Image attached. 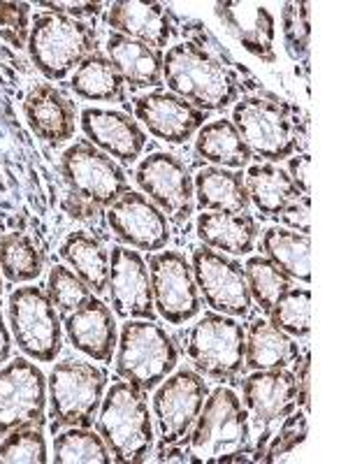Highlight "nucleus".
Here are the masks:
<instances>
[{
	"label": "nucleus",
	"instance_id": "nucleus-7",
	"mask_svg": "<svg viewBox=\"0 0 348 464\" xmlns=\"http://www.w3.org/2000/svg\"><path fill=\"white\" fill-rule=\"evenodd\" d=\"M107 392V374L86 360H61L47 379L52 430L91 428Z\"/></svg>",
	"mask_w": 348,
	"mask_h": 464
},
{
	"label": "nucleus",
	"instance_id": "nucleus-19",
	"mask_svg": "<svg viewBox=\"0 0 348 464\" xmlns=\"http://www.w3.org/2000/svg\"><path fill=\"white\" fill-rule=\"evenodd\" d=\"M132 110L153 138L168 144L188 142L209 121V111L198 110L184 98L163 89L138 95Z\"/></svg>",
	"mask_w": 348,
	"mask_h": 464
},
{
	"label": "nucleus",
	"instance_id": "nucleus-39",
	"mask_svg": "<svg viewBox=\"0 0 348 464\" xmlns=\"http://www.w3.org/2000/svg\"><path fill=\"white\" fill-rule=\"evenodd\" d=\"M306 432H309V420H306L304 411H293L279 428H276L275 437L269 439L265 446L260 462L275 464V462H290L295 459L297 450L304 446Z\"/></svg>",
	"mask_w": 348,
	"mask_h": 464
},
{
	"label": "nucleus",
	"instance_id": "nucleus-42",
	"mask_svg": "<svg viewBox=\"0 0 348 464\" xmlns=\"http://www.w3.org/2000/svg\"><path fill=\"white\" fill-rule=\"evenodd\" d=\"M31 35V5L28 3H0V37L10 47L24 49Z\"/></svg>",
	"mask_w": 348,
	"mask_h": 464
},
{
	"label": "nucleus",
	"instance_id": "nucleus-28",
	"mask_svg": "<svg viewBox=\"0 0 348 464\" xmlns=\"http://www.w3.org/2000/svg\"><path fill=\"white\" fill-rule=\"evenodd\" d=\"M61 258L80 276L93 295H102L110 281V248L86 230L70 232L61 244Z\"/></svg>",
	"mask_w": 348,
	"mask_h": 464
},
{
	"label": "nucleus",
	"instance_id": "nucleus-30",
	"mask_svg": "<svg viewBox=\"0 0 348 464\" xmlns=\"http://www.w3.org/2000/svg\"><path fill=\"white\" fill-rule=\"evenodd\" d=\"M248 202L260 211L263 218H276L281 209L302 193L284 168L276 163L251 165L244 174Z\"/></svg>",
	"mask_w": 348,
	"mask_h": 464
},
{
	"label": "nucleus",
	"instance_id": "nucleus-44",
	"mask_svg": "<svg viewBox=\"0 0 348 464\" xmlns=\"http://www.w3.org/2000/svg\"><path fill=\"white\" fill-rule=\"evenodd\" d=\"M293 374H295L297 383V409L309 416L312 411V358H309V351H304L293 362Z\"/></svg>",
	"mask_w": 348,
	"mask_h": 464
},
{
	"label": "nucleus",
	"instance_id": "nucleus-50",
	"mask_svg": "<svg viewBox=\"0 0 348 464\" xmlns=\"http://www.w3.org/2000/svg\"><path fill=\"white\" fill-rule=\"evenodd\" d=\"M0 297H3V275H0Z\"/></svg>",
	"mask_w": 348,
	"mask_h": 464
},
{
	"label": "nucleus",
	"instance_id": "nucleus-34",
	"mask_svg": "<svg viewBox=\"0 0 348 464\" xmlns=\"http://www.w3.org/2000/svg\"><path fill=\"white\" fill-rule=\"evenodd\" d=\"M43 267V254L28 235L24 232L0 235V275L10 284H28L40 279Z\"/></svg>",
	"mask_w": 348,
	"mask_h": 464
},
{
	"label": "nucleus",
	"instance_id": "nucleus-13",
	"mask_svg": "<svg viewBox=\"0 0 348 464\" xmlns=\"http://www.w3.org/2000/svg\"><path fill=\"white\" fill-rule=\"evenodd\" d=\"M242 406L246 409L251 428L258 430L254 459L260 462L265 446L275 437L276 428L297 411V383L290 370L254 372L242 381Z\"/></svg>",
	"mask_w": 348,
	"mask_h": 464
},
{
	"label": "nucleus",
	"instance_id": "nucleus-41",
	"mask_svg": "<svg viewBox=\"0 0 348 464\" xmlns=\"http://www.w3.org/2000/svg\"><path fill=\"white\" fill-rule=\"evenodd\" d=\"M284 43L293 61H302L312 44V3H285L281 14Z\"/></svg>",
	"mask_w": 348,
	"mask_h": 464
},
{
	"label": "nucleus",
	"instance_id": "nucleus-29",
	"mask_svg": "<svg viewBox=\"0 0 348 464\" xmlns=\"http://www.w3.org/2000/svg\"><path fill=\"white\" fill-rule=\"evenodd\" d=\"M196 200L202 211H223V214H244L251 202L244 186V174L237 169L205 168L193 179Z\"/></svg>",
	"mask_w": 348,
	"mask_h": 464
},
{
	"label": "nucleus",
	"instance_id": "nucleus-2",
	"mask_svg": "<svg viewBox=\"0 0 348 464\" xmlns=\"http://www.w3.org/2000/svg\"><path fill=\"white\" fill-rule=\"evenodd\" d=\"M186 441L193 462H248V455H254V434L237 392L226 385L214 388Z\"/></svg>",
	"mask_w": 348,
	"mask_h": 464
},
{
	"label": "nucleus",
	"instance_id": "nucleus-37",
	"mask_svg": "<svg viewBox=\"0 0 348 464\" xmlns=\"http://www.w3.org/2000/svg\"><path fill=\"white\" fill-rule=\"evenodd\" d=\"M267 316L269 323L279 327L288 337L309 339L312 334V290L288 288Z\"/></svg>",
	"mask_w": 348,
	"mask_h": 464
},
{
	"label": "nucleus",
	"instance_id": "nucleus-11",
	"mask_svg": "<svg viewBox=\"0 0 348 464\" xmlns=\"http://www.w3.org/2000/svg\"><path fill=\"white\" fill-rule=\"evenodd\" d=\"M47 376L31 358H14L0 367V437L12 430L44 428Z\"/></svg>",
	"mask_w": 348,
	"mask_h": 464
},
{
	"label": "nucleus",
	"instance_id": "nucleus-9",
	"mask_svg": "<svg viewBox=\"0 0 348 464\" xmlns=\"http://www.w3.org/2000/svg\"><path fill=\"white\" fill-rule=\"evenodd\" d=\"M12 339L26 358L53 362L63 348V321L40 285H22L12 290L7 302Z\"/></svg>",
	"mask_w": 348,
	"mask_h": 464
},
{
	"label": "nucleus",
	"instance_id": "nucleus-6",
	"mask_svg": "<svg viewBox=\"0 0 348 464\" xmlns=\"http://www.w3.org/2000/svg\"><path fill=\"white\" fill-rule=\"evenodd\" d=\"M26 49L33 65L49 82H63L84 58L98 52V35L86 22L56 12H40L31 19Z\"/></svg>",
	"mask_w": 348,
	"mask_h": 464
},
{
	"label": "nucleus",
	"instance_id": "nucleus-46",
	"mask_svg": "<svg viewBox=\"0 0 348 464\" xmlns=\"http://www.w3.org/2000/svg\"><path fill=\"white\" fill-rule=\"evenodd\" d=\"M40 7H47L49 12L72 16V19L82 22V19L101 14L102 3H61V0H58V3H40Z\"/></svg>",
	"mask_w": 348,
	"mask_h": 464
},
{
	"label": "nucleus",
	"instance_id": "nucleus-21",
	"mask_svg": "<svg viewBox=\"0 0 348 464\" xmlns=\"http://www.w3.org/2000/svg\"><path fill=\"white\" fill-rule=\"evenodd\" d=\"M63 333L72 348L95 362H111L116 343H119V325L110 306L98 297H91L77 312L68 314L63 321Z\"/></svg>",
	"mask_w": 348,
	"mask_h": 464
},
{
	"label": "nucleus",
	"instance_id": "nucleus-25",
	"mask_svg": "<svg viewBox=\"0 0 348 464\" xmlns=\"http://www.w3.org/2000/svg\"><path fill=\"white\" fill-rule=\"evenodd\" d=\"M196 232L202 246L221 251L226 256H248L258 242V223L244 214H223V211H202L198 214Z\"/></svg>",
	"mask_w": 348,
	"mask_h": 464
},
{
	"label": "nucleus",
	"instance_id": "nucleus-36",
	"mask_svg": "<svg viewBox=\"0 0 348 464\" xmlns=\"http://www.w3.org/2000/svg\"><path fill=\"white\" fill-rule=\"evenodd\" d=\"M56 464H110L111 455L105 441L91 428H65L53 437V455Z\"/></svg>",
	"mask_w": 348,
	"mask_h": 464
},
{
	"label": "nucleus",
	"instance_id": "nucleus-27",
	"mask_svg": "<svg viewBox=\"0 0 348 464\" xmlns=\"http://www.w3.org/2000/svg\"><path fill=\"white\" fill-rule=\"evenodd\" d=\"M302 355L297 339L288 337L267 318H254L246 325V351L244 364L251 372L288 370Z\"/></svg>",
	"mask_w": 348,
	"mask_h": 464
},
{
	"label": "nucleus",
	"instance_id": "nucleus-32",
	"mask_svg": "<svg viewBox=\"0 0 348 464\" xmlns=\"http://www.w3.org/2000/svg\"><path fill=\"white\" fill-rule=\"evenodd\" d=\"M263 254L293 281H312V242L288 227H267L263 232Z\"/></svg>",
	"mask_w": 348,
	"mask_h": 464
},
{
	"label": "nucleus",
	"instance_id": "nucleus-40",
	"mask_svg": "<svg viewBox=\"0 0 348 464\" xmlns=\"http://www.w3.org/2000/svg\"><path fill=\"white\" fill-rule=\"evenodd\" d=\"M44 464L49 462L47 439L40 428L12 430L0 441V464Z\"/></svg>",
	"mask_w": 348,
	"mask_h": 464
},
{
	"label": "nucleus",
	"instance_id": "nucleus-20",
	"mask_svg": "<svg viewBox=\"0 0 348 464\" xmlns=\"http://www.w3.org/2000/svg\"><path fill=\"white\" fill-rule=\"evenodd\" d=\"M80 126L93 147L121 163H135L147 147V132L126 111L86 107L80 116Z\"/></svg>",
	"mask_w": 348,
	"mask_h": 464
},
{
	"label": "nucleus",
	"instance_id": "nucleus-12",
	"mask_svg": "<svg viewBox=\"0 0 348 464\" xmlns=\"http://www.w3.org/2000/svg\"><path fill=\"white\" fill-rule=\"evenodd\" d=\"M209 385L205 376L193 370H174L156 388L151 400V416L156 420L160 446L184 443L202 411Z\"/></svg>",
	"mask_w": 348,
	"mask_h": 464
},
{
	"label": "nucleus",
	"instance_id": "nucleus-47",
	"mask_svg": "<svg viewBox=\"0 0 348 464\" xmlns=\"http://www.w3.org/2000/svg\"><path fill=\"white\" fill-rule=\"evenodd\" d=\"M63 209L68 211L70 217L77 218V221H93V218H98V214H101V207L84 200V198H80L77 193H72V190L63 198Z\"/></svg>",
	"mask_w": 348,
	"mask_h": 464
},
{
	"label": "nucleus",
	"instance_id": "nucleus-35",
	"mask_svg": "<svg viewBox=\"0 0 348 464\" xmlns=\"http://www.w3.org/2000/svg\"><path fill=\"white\" fill-rule=\"evenodd\" d=\"M244 276H246L248 295L251 302L258 306L263 314L272 312V306L279 302L285 290L293 288V279L284 275L279 267L265 256H251L244 265Z\"/></svg>",
	"mask_w": 348,
	"mask_h": 464
},
{
	"label": "nucleus",
	"instance_id": "nucleus-31",
	"mask_svg": "<svg viewBox=\"0 0 348 464\" xmlns=\"http://www.w3.org/2000/svg\"><path fill=\"white\" fill-rule=\"evenodd\" d=\"M196 153L214 168L242 169L251 163L254 153L244 144L230 119H214L198 130Z\"/></svg>",
	"mask_w": 348,
	"mask_h": 464
},
{
	"label": "nucleus",
	"instance_id": "nucleus-18",
	"mask_svg": "<svg viewBox=\"0 0 348 464\" xmlns=\"http://www.w3.org/2000/svg\"><path fill=\"white\" fill-rule=\"evenodd\" d=\"M107 290H110L111 306L119 318L156 321L149 265L140 251L123 244L111 246Z\"/></svg>",
	"mask_w": 348,
	"mask_h": 464
},
{
	"label": "nucleus",
	"instance_id": "nucleus-3",
	"mask_svg": "<svg viewBox=\"0 0 348 464\" xmlns=\"http://www.w3.org/2000/svg\"><path fill=\"white\" fill-rule=\"evenodd\" d=\"M230 121L251 153L269 163H281L304 149L306 121L300 119V110L275 95H244Z\"/></svg>",
	"mask_w": 348,
	"mask_h": 464
},
{
	"label": "nucleus",
	"instance_id": "nucleus-38",
	"mask_svg": "<svg viewBox=\"0 0 348 464\" xmlns=\"http://www.w3.org/2000/svg\"><path fill=\"white\" fill-rule=\"evenodd\" d=\"M47 295L61 316L77 312L93 297V290L74 275L68 265H53L47 276Z\"/></svg>",
	"mask_w": 348,
	"mask_h": 464
},
{
	"label": "nucleus",
	"instance_id": "nucleus-23",
	"mask_svg": "<svg viewBox=\"0 0 348 464\" xmlns=\"http://www.w3.org/2000/svg\"><path fill=\"white\" fill-rule=\"evenodd\" d=\"M107 26L114 33L130 40L149 44L153 49H163L177 35L174 14L160 3H138V0H119L107 10Z\"/></svg>",
	"mask_w": 348,
	"mask_h": 464
},
{
	"label": "nucleus",
	"instance_id": "nucleus-8",
	"mask_svg": "<svg viewBox=\"0 0 348 464\" xmlns=\"http://www.w3.org/2000/svg\"><path fill=\"white\" fill-rule=\"evenodd\" d=\"M244 351H246V330L242 323L217 312L205 314L184 339L186 358L193 362L200 376L221 383L237 379L246 370Z\"/></svg>",
	"mask_w": 348,
	"mask_h": 464
},
{
	"label": "nucleus",
	"instance_id": "nucleus-24",
	"mask_svg": "<svg viewBox=\"0 0 348 464\" xmlns=\"http://www.w3.org/2000/svg\"><path fill=\"white\" fill-rule=\"evenodd\" d=\"M214 12H217V16L226 26V31L248 53H254L263 63H276V19L267 7L227 0V3H217Z\"/></svg>",
	"mask_w": 348,
	"mask_h": 464
},
{
	"label": "nucleus",
	"instance_id": "nucleus-5",
	"mask_svg": "<svg viewBox=\"0 0 348 464\" xmlns=\"http://www.w3.org/2000/svg\"><path fill=\"white\" fill-rule=\"evenodd\" d=\"M179 364V353L168 330L156 321H126L114 351L116 376L138 391H156Z\"/></svg>",
	"mask_w": 348,
	"mask_h": 464
},
{
	"label": "nucleus",
	"instance_id": "nucleus-45",
	"mask_svg": "<svg viewBox=\"0 0 348 464\" xmlns=\"http://www.w3.org/2000/svg\"><path fill=\"white\" fill-rule=\"evenodd\" d=\"M309 168H312V156L306 151L295 153L288 159V177L297 186L302 196H312V184H309Z\"/></svg>",
	"mask_w": 348,
	"mask_h": 464
},
{
	"label": "nucleus",
	"instance_id": "nucleus-16",
	"mask_svg": "<svg viewBox=\"0 0 348 464\" xmlns=\"http://www.w3.org/2000/svg\"><path fill=\"white\" fill-rule=\"evenodd\" d=\"M135 184L174 226H186L196 214V188L188 168L172 153H151L135 169Z\"/></svg>",
	"mask_w": 348,
	"mask_h": 464
},
{
	"label": "nucleus",
	"instance_id": "nucleus-17",
	"mask_svg": "<svg viewBox=\"0 0 348 464\" xmlns=\"http://www.w3.org/2000/svg\"><path fill=\"white\" fill-rule=\"evenodd\" d=\"M107 226L123 246L156 254L168 246L172 232L169 221L144 193L128 190L105 211Z\"/></svg>",
	"mask_w": 348,
	"mask_h": 464
},
{
	"label": "nucleus",
	"instance_id": "nucleus-22",
	"mask_svg": "<svg viewBox=\"0 0 348 464\" xmlns=\"http://www.w3.org/2000/svg\"><path fill=\"white\" fill-rule=\"evenodd\" d=\"M24 116L33 135L53 147L70 142L77 130L74 102L53 84H37L28 91Z\"/></svg>",
	"mask_w": 348,
	"mask_h": 464
},
{
	"label": "nucleus",
	"instance_id": "nucleus-33",
	"mask_svg": "<svg viewBox=\"0 0 348 464\" xmlns=\"http://www.w3.org/2000/svg\"><path fill=\"white\" fill-rule=\"evenodd\" d=\"M70 89L77 98L89 102H116L126 98V82L111 61L102 53L84 58L70 77Z\"/></svg>",
	"mask_w": 348,
	"mask_h": 464
},
{
	"label": "nucleus",
	"instance_id": "nucleus-10",
	"mask_svg": "<svg viewBox=\"0 0 348 464\" xmlns=\"http://www.w3.org/2000/svg\"><path fill=\"white\" fill-rule=\"evenodd\" d=\"M61 174L72 193L93 202L101 209L114 205L130 190L128 174L111 156L101 151L89 140H77L61 156Z\"/></svg>",
	"mask_w": 348,
	"mask_h": 464
},
{
	"label": "nucleus",
	"instance_id": "nucleus-1",
	"mask_svg": "<svg viewBox=\"0 0 348 464\" xmlns=\"http://www.w3.org/2000/svg\"><path fill=\"white\" fill-rule=\"evenodd\" d=\"M163 84L202 111H223L239 101L237 70L193 43H179L163 53Z\"/></svg>",
	"mask_w": 348,
	"mask_h": 464
},
{
	"label": "nucleus",
	"instance_id": "nucleus-43",
	"mask_svg": "<svg viewBox=\"0 0 348 464\" xmlns=\"http://www.w3.org/2000/svg\"><path fill=\"white\" fill-rule=\"evenodd\" d=\"M309 217H312V196H300L276 214V221H281V226L288 227V230L309 235L312 232V218Z\"/></svg>",
	"mask_w": 348,
	"mask_h": 464
},
{
	"label": "nucleus",
	"instance_id": "nucleus-26",
	"mask_svg": "<svg viewBox=\"0 0 348 464\" xmlns=\"http://www.w3.org/2000/svg\"><path fill=\"white\" fill-rule=\"evenodd\" d=\"M107 58L132 89L156 91L163 86V52L159 49L111 33L107 37Z\"/></svg>",
	"mask_w": 348,
	"mask_h": 464
},
{
	"label": "nucleus",
	"instance_id": "nucleus-48",
	"mask_svg": "<svg viewBox=\"0 0 348 464\" xmlns=\"http://www.w3.org/2000/svg\"><path fill=\"white\" fill-rule=\"evenodd\" d=\"M156 462H193V455L188 453V449H179V443H172V446H160V450L156 453Z\"/></svg>",
	"mask_w": 348,
	"mask_h": 464
},
{
	"label": "nucleus",
	"instance_id": "nucleus-14",
	"mask_svg": "<svg viewBox=\"0 0 348 464\" xmlns=\"http://www.w3.org/2000/svg\"><path fill=\"white\" fill-rule=\"evenodd\" d=\"M153 309L169 325H186L200 316L202 297L190 260L179 251H156L149 258Z\"/></svg>",
	"mask_w": 348,
	"mask_h": 464
},
{
	"label": "nucleus",
	"instance_id": "nucleus-4",
	"mask_svg": "<svg viewBox=\"0 0 348 464\" xmlns=\"http://www.w3.org/2000/svg\"><path fill=\"white\" fill-rule=\"evenodd\" d=\"M98 434L105 441L111 462H147L153 453V416L149 411L147 392L138 391L128 381H116L102 397L95 416Z\"/></svg>",
	"mask_w": 348,
	"mask_h": 464
},
{
	"label": "nucleus",
	"instance_id": "nucleus-15",
	"mask_svg": "<svg viewBox=\"0 0 348 464\" xmlns=\"http://www.w3.org/2000/svg\"><path fill=\"white\" fill-rule=\"evenodd\" d=\"M190 267H193L198 290L211 312L230 318L251 316L254 302L248 295L244 267L237 260L209 246H198L190 256Z\"/></svg>",
	"mask_w": 348,
	"mask_h": 464
},
{
	"label": "nucleus",
	"instance_id": "nucleus-49",
	"mask_svg": "<svg viewBox=\"0 0 348 464\" xmlns=\"http://www.w3.org/2000/svg\"><path fill=\"white\" fill-rule=\"evenodd\" d=\"M12 355V333L10 327L5 325L3 316H0V367L10 360Z\"/></svg>",
	"mask_w": 348,
	"mask_h": 464
}]
</instances>
